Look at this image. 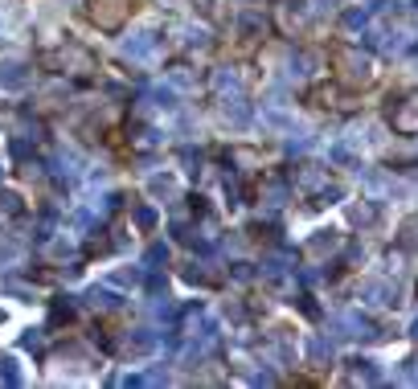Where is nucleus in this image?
Segmentation results:
<instances>
[{"label":"nucleus","mask_w":418,"mask_h":389,"mask_svg":"<svg viewBox=\"0 0 418 389\" xmlns=\"http://www.w3.org/2000/svg\"><path fill=\"white\" fill-rule=\"evenodd\" d=\"M0 176H4V168H0Z\"/></svg>","instance_id":"nucleus-35"},{"label":"nucleus","mask_w":418,"mask_h":389,"mask_svg":"<svg viewBox=\"0 0 418 389\" xmlns=\"http://www.w3.org/2000/svg\"><path fill=\"white\" fill-rule=\"evenodd\" d=\"M332 4H336V0H316V8H332Z\"/></svg>","instance_id":"nucleus-33"},{"label":"nucleus","mask_w":418,"mask_h":389,"mask_svg":"<svg viewBox=\"0 0 418 389\" xmlns=\"http://www.w3.org/2000/svg\"><path fill=\"white\" fill-rule=\"evenodd\" d=\"M377 221V205H357V225H373Z\"/></svg>","instance_id":"nucleus-28"},{"label":"nucleus","mask_w":418,"mask_h":389,"mask_svg":"<svg viewBox=\"0 0 418 389\" xmlns=\"http://www.w3.org/2000/svg\"><path fill=\"white\" fill-rule=\"evenodd\" d=\"M139 279H143L139 270H119V275H115V283H119V287H136Z\"/></svg>","instance_id":"nucleus-29"},{"label":"nucleus","mask_w":418,"mask_h":389,"mask_svg":"<svg viewBox=\"0 0 418 389\" xmlns=\"http://www.w3.org/2000/svg\"><path fill=\"white\" fill-rule=\"evenodd\" d=\"M53 173H58V176H74V173H78V156H66V152H62V156L53 160Z\"/></svg>","instance_id":"nucleus-20"},{"label":"nucleus","mask_w":418,"mask_h":389,"mask_svg":"<svg viewBox=\"0 0 418 389\" xmlns=\"http://www.w3.org/2000/svg\"><path fill=\"white\" fill-rule=\"evenodd\" d=\"M390 123H394V131H402V135H415L418 131V103L415 98H402L398 107H390Z\"/></svg>","instance_id":"nucleus-5"},{"label":"nucleus","mask_w":418,"mask_h":389,"mask_svg":"<svg viewBox=\"0 0 418 389\" xmlns=\"http://www.w3.org/2000/svg\"><path fill=\"white\" fill-rule=\"evenodd\" d=\"M308 352H312V361H332V345H324V340H312Z\"/></svg>","instance_id":"nucleus-25"},{"label":"nucleus","mask_w":418,"mask_h":389,"mask_svg":"<svg viewBox=\"0 0 418 389\" xmlns=\"http://www.w3.org/2000/svg\"><path fill=\"white\" fill-rule=\"evenodd\" d=\"M0 320H4V311H0Z\"/></svg>","instance_id":"nucleus-34"},{"label":"nucleus","mask_w":418,"mask_h":389,"mask_svg":"<svg viewBox=\"0 0 418 389\" xmlns=\"http://www.w3.org/2000/svg\"><path fill=\"white\" fill-rule=\"evenodd\" d=\"M152 103H156V107H164V111H173V107H177V94H173L168 87H164V90H152Z\"/></svg>","instance_id":"nucleus-22"},{"label":"nucleus","mask_w":418,"mask_h":389,"mask_svg":"<svg viewBox=\"0 0 418 389\" xmlns=\"http://www.w3.org/2000/svg\"><path fill=\"white\" fill-rule=\"evenodd\" d=\"M349 381H365V386H373V381H377V369H373V361H353V369H349Z\"/></svg>","instance_id":"nucleus-15"},{"label":"nucleus","mask_w":418,"mask_h":389,"mask_svg":"<svg viewBox=\"0 0 418 389\" xmlns=\"http://www.w3.org/2000/svg\"><path fill=\"white\" fill-rule=\"evenodd\" d=\"M132 17V0H91V21L103 33H119Z\"/></svg>","instance_id":"nucleus-2"},{"label":"nucleus","mask_w":418,"mask_h":389,"mask_svg":"<svg viewBox=\"0 0 418 389\" xmlns=\"http://www.w3.org/2000/svg\"><path fill=\"white\" fill-rule=\"evenodd\" d=\"M222 115L230 119L234 128H246V123H250V103H246L242 94H234V98H226V103H222Z\"/></svg>","instance_id":"nucleus-8"},{"label":"nucleus","mask_w":418,"mask_h":389,"mask_svg":"<svg viewBox=\"0 0 418 389\" xmlns=\"http://www.w3.org/2000/svg\"><path fill=\"white\" fill-rule=\"evenodd\" d=\"M283 197H287V184L271 176V180L263 184V201H267V205H283Z\"/></svg>","instance_id":"nucleus-16"},{"label":"nucleus","mask_w":418,"mask_h":389,"mask_svg":"<svg viewBox=\"0 0 418 389\" xmlns=\"http://www.w3.org/2000/svg\"><path fill=\"white\" fill-rule=\"evenodd\" d=\"M152 197H177V180L173 176H152Z\"/></svg>","instance_id":"nucleus-18"},{"label":"nucleus","mask_w":418,"mask_h":389,"mask_svg":"<svg viewBox=\"0 0 418 389\" xmlns=\"http://www.w3.org/2000/svg\"><path fill=\"white\" fill-rule=\"evenodd\" d=\"M143 262H148V266H160V262H168V246H160V242H156V246L143 254Z\"/></svg>","instance_id":"nucleus-23"},{"label":"nucleus","mask_w":418,"mask_h":389,"mask_svg":"<svg viewBox=\"0 0 418 389\" xmlns=\"http://www.w3.org/2000/svg\"><path fill=\"white\" fill-rule=\"evenodd\" d=\"M308 66H312V58H308V53H295V58H291V78H308V74H312Z\"/></svg>","instance_id":"nucleus-21"},{"label":"nucleus","mask_w":418,"mask_h":389,"mask_svg":"<svg viewBox=\"0 0 418 389\" xmlns=\"http://www.w3.org/2000/svg\"><path fill=\"white\" fill-rule=\"evenodd\" d=\"M87 303H91L94 311H111V307H119V295L111 287H91L87 291Z\"/></svg>","instance_id":"nucleus-10"},{"label":"nucleus","mask_w":418,"mask_h":389,"mask_svg":"<svg viewBox=\"0 0 418 389\" xmlns=\"http://www.w3.org/2000/svg\"><path fill=\"white\" fill-rule=\"evenodd\" d=\"M132 221H136L139 230H156V209L152 205H139L136 214H132Z\"/></svg>","instance_id":"nucleus-19"},{"label":"nucleus","mask_w":418,"mask_h":389,"mask_svg":"<svg viewBox=\"0 0 418 389\" xmlns=\"http://www.w3.org/2000/svg\"><path fill=\"white\" fill-rule=\"evenodd\" d=\"M173 87H193V74H189V66H173Z\"/></svg>","instance_id":"nucleus-26"},{"label":"nucleus","mask_w":418,"mask_h":389,"mask_svg":"<svg viewBox=\"0 0 418 389\" xmlns=\"http://www.w3.org/2000/svg\"><path fill=\"white\" fill-rule=\"evenodd\" d=\"M336 246H340V234H336V230H320V234L308 242V250H312V254H332Z\"/></svg>","instance_id":"nucleus-12"},{"label":"nucleus","mask_w":418,"mask_h":389,"mask_svg":"<svg viewBox=\"0 0 418 389\" xmlns=\"http://www.w3.org/2000/svg\"><path fill=\"white\" fill-rule=\"evenodd\" d=\"M332 62H336V74H340L345 83H369L373 78L369 58H365L357 45H340V49L332 53Z\"/></svg>","instance_id":"nucleus-1"},{"label":"nucleus","mask_w":418,"mask_h":389,"mask_svg":"<svg viewBox=\"0 0 418 389\" xmlns=\"http://www.w3.org/2000/svg\"><path fill=\"white\" fill-rule=\"evenodd\" d=\"M238 29H242V37H263L267 33V21H263V12H242V21H238Z\"/></svg>","instance_id":"nucleus-11"},{"label":"nucleus","mask_w":418,"mask_h":389,"mask_svg":"<svg viewBox=\"0 0 418 389\" xmlns=\"http://www.w3.org/2000/svg\"><path fill=\"white\" fill-rule=\"evenodd\" d=\"M12 259H17V246H8V242H4V246H0V266H8Z\"/></svg>","instance_id":"nucleus-31"},{"label":"nucleus","mask_w":418,"mask_h":389,"mask_svg":"<svg viewBox=\"0 0 418 389\" xmlns=\"http://www.w3.org/2000/svg\"><path fill=\"white\" fill-rule=\"evenodd\" d=\"M42 345H46V340H42V332H29V336H25V348H33V352H42Z\"/></svg>","instance_id":"nucleus-32"},{"label":"nucleus","mask_w":418,"mask_h":389,"mask_svg":"<svg viewBox=\"0 0 418 389\" xmlns=\"http://www.w3.org/2000/svg\"><path fill=\"white\" fill-rule=\"evenodd\" d=\"M0 381H4V386H21V381H25L17 356H0Z\"/></svg>","instance_id":"nucleus-14"},{"label":"nucleus","mask_w":418,"mask_h":389,"mask_svg":"<svg viewBox=\"0 0 418 389\" xmlns=\"http://www.w3.org/2000/svg\"><path fill=\"white\" fill-rule=\"evenodd\" d=\"M361 295H365L369 303H398L390 283H365V287H361Z\"/></svg>","instance_id":"nucleus-13"},{"label":"nucleus","mask_w":418,"mask_h":389,"mask_svg":"<svg viewBox=\"0 0 418 389\" xmlns=\"http://www.w3.org/2000/svg\"><path fill=\"white\" fill-rule=\"evenodd\" d=\"M29 78H33V70H29L25 58H4V62H0V90L17 94V90L29 87Z\"/></svg>","instance_id":"nucleus-3"},{"label":"nucleus","mask_w":418,"mask_h":389,"mask_svg":"<svg viewBox=\"0 0 418 389\" xmlns=\"http://www.w3.org/2000/svg\"><path fill=\"white\" fill-rule=\"evenodd\" d=\"M291 180H295V189H304V193H320L328 184V168L324 164H299Z\"/></svg>","instance_id":"nucleus-6"},{"label":"nucleus","mask_w":418,"mask_h":389,"mask_svg":"<svg viewBox=\"0 0 418 389\" xmlns=\"http://www.w3.org/2000/svg\"><path fill=\"white\" fill-rule=\"evenodd\" d=\"M152 348H156V336H152V332H136V336H128V352H136V356L152 352Z\"/></svg>","instance_id":"nucleus-17"},{"label":"nucleus","mask_w":418,"mask_h":389,"mask_svg":"<svg viewBox=\"0 0 418 389\" xmlns=\"http://www.w3.org/2000/svg\"><path fill=\"white\" fill-rule=\"evenodd\" d=\"M152 49H156V33H136V37L123 42L128 58H152Z\"/></svg>","instance_id":"nucleus-9"},{"label":"nucleus","mask_w":418,"mask_h":389,"mask_svg":"<svg viewBox=\"0 0 418 389\" xmlns=\"http://www.w3.org/2000/svg\"><path fill=\"white\" fill-rule=\"evenodd\" d=\"M332 160H336V164H349V160H353V152H349L345 144H336V148H332Z\"/></svg>","instance_id":"nucleus-30"},{"label":"nucleus","mask_w":418,"mask_h":389,"mask_svg":"<svg viewBox=\"0 0 418 389\" xmlns=\"http://www.w3.org/2000/svg\"><path fill=\"white\" fill-rule=\"evenodd\" d=\"M53 62H58V66H66L70 74H91V70H94V58L82 49V45H74V42L62 45V49L53 53Z\"/></svg>","instance_id":"nucleus-4"},{"label":"nucleus","mask_w":418,"mask_h":389,"mask_svg":"<svg viewBox=\"0 0 418 389\" xmlns=\"http://www.w3.org/2000/svg\"><path fill=\"white\" fill-rule=\"evenodd\" d=\"M336 324H340V328H349V332H340V336H357V340H373V336H377V324H373L369 315H357V311L340 315Z\"/></svg>","instance_id":"nucleus-7"},{"label":"nucleus","mask_w":418,"mask_h":389,"mask_svg":"<svg viewBox=\"0 0 418 389\" xmlns=\"http://www.w3.org/2000/svg\"><path fill=\"white\" fill-rule=\"evenodd\" d=\"M0 209L4 214H21V197L17 193H0Z\"/></svg>","instance_id":"nucleus-27"},{"label":"nucleus","mask_w":418,"mask_h":389,"mask_svg":"<svg viewBox=\"0 0 418 389\" xmlns=\"http://www.w3.org/2000/svg\"><path fill=\"white\" fill-rule=\"evenodd\" d=\"M316 103H320V107H340V94H336L332 87H320L316 90Z\"/></svg>","instance_id":"nucleus-24"}]
</instances>
